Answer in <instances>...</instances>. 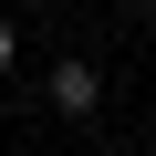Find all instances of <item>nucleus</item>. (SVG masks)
Masks as SVG:
<instances>
[{
  "mask_svg": "<svg viewBox=\"0 0 156 156\" xmlns=\"http://www.w3.org/2000/svg\"><path fill=\"white\" fill-rule=\"evenodd\" d=\"M52 104H62V115H94V104H104V73H94V62H62V73H52Z\"/></svg>",
  "mask_w": 156,
  "mask_h": 156,
  "instance_id": "nucleus-1",
  "label": "nucleus"
},
{
  "mask_svg": "<svg viewBox=\"0 0 156 156\" xmlns=\"http://www.w3.org/2000/svg\"><path fill=\"white\" fill-rule=\"evenodd\" d=\"M0 73H11V21H0Z\"/></svg>",
  "mask_w": 156,
  "mask_h": 156,
  "instance_id": "nucleus-2",
  "label": "nucleus"
}]
</instances>
